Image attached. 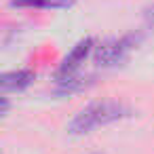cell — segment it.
I'll return each instance as SVG.
<instances>
[{"label": "cell", "mask_w": 154, "mask_h": 154, "mask_svg": "<svg viewBox=\"0 0 154 154\" xmlns=\"http://www.w3.org/2000/svg\"><path fill=\"white\" fill-rule=\"evenodd\" d=\"M133 114V110L116 99H103V101H95L89 103L87 108H82L68 125V131L72 135H85L91 133L97 127H106L112 122H118L122 118H129Z\"/></svg>", "instance_id": "cell-1"}, {"label": "cell", "mask_w": 154, "mask_h": 154, "mask_svg": "<svg viewBox=\"0 0 154 154\" xmlns=\"http://www.w3.org/2000/svg\"><path fill=\"white\" fill-rule=\"evenodd\" d=\"M139 42H141V34L139 32H129V34H125L120 38H112V40H106L99 47H95L93 59H95L97 66H103V68L118 66L129 57V53Z\"/></svg>", "instance_id": "cell-2"}, {"label": "cell", "mask_w": 154, "mask_h": 154, "mask_svg": "<svg viewBox=\"0 0 154 154\" xmlns=\"http://www.w3.org/2000/svg\"><path fill=\"white\" fill-rule=\"evenodd\" d=\"M91 51H95V42H93V38H82V40H78V42L72 47V51L61 59L59 68L55 70V80L61 82V80H68V78L76 76L80 63H85V59L89 57Z\"/></svg>", "instance_id": "cell-3"}, {"label": "cell", "mask_w": 154, "mask_h": 154, "mask_svg": "<svg viewBox=\"0 0 154 154\" xmlns=\"http://www.w3.org/2000/svg\"><path fill=\"white\" fill-rule=\"evenodd\" d=\"M36 78V72L34 70H13V72H7L0 78V85H2V91L5 93H11V91H23L26 87L32 85V80Z\"/></svg>", "instance_id": "cell-4"}, {"label": "cell", "mask_w": 154, "mask_h": 154, "mask_svg": "<svg viewBox=\"0 0 154 154\" xmlns=\"http://www.w3.org/2000/svg\"><path fill=\"white\" fill-rule=\"evenodd\" d=\"M74 0H11L15 9H68Z\"/></svg>", "instance_id": "cell-5"}, {"label": "cell", "mask_w": 154, "mask_h": 154, "mask_svg": "<svg viewBox=\"0 0 154 154\" xmlns=\"http://www.w3.org/2000/svg\"><path fill=\"white\" fill-rule=\"evenodd\" d=\"M143 23H146V28L154 30V5H150L148 9H143Z\"/></svg>", "instance_id": "cell-6"}, {"label": "cell", "mask_w": 154, "mask_h": 154, "mask_svg": "<svg viewBox=\"0 0 154 154\" xmlns=\"http://www.w3.org/2000/svg\"><path fill=\"white\" fill-rule=\"evenodd\" d=\"M95 154H99V152H95Z\"/></svg>", "instance_id": "cell-7"}]
</instances>
